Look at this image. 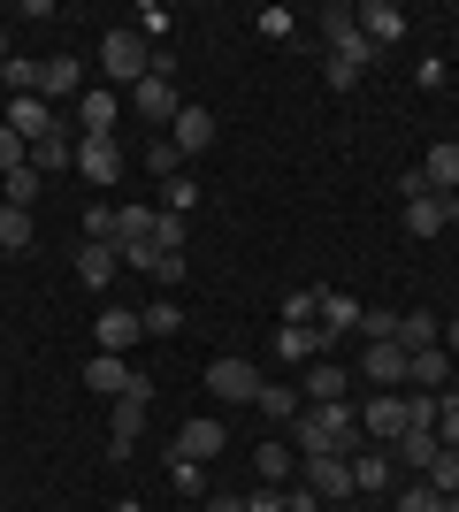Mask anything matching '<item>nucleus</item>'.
<instances>
[{
  "mask_svg": "<svg viewBox=\"0 0 459 512\" xmlns=\"http://www.w3.org/2000/svg\"><path fill=\"white\" fill-rule=\"evenodd\" d=\"M291 451H299V459H352V451H360V413H352L345 398H337V406H299Z\"/></svg>",
  "mask_w": 459,
  "mask_h": 512,
  "instance_id": "obj_1",
  "label": "nucleus"
},
{
  "mask_svg": "<svg viewBox=\"0 0 459 512\" xmlns=\"http://www.w3.org/2000/svg\"><path fill=\"white\" fill-rule=\"evenodd\" d=\"M131 107H138V115H146L153 130H169L176 115H184V100H176V62H169V46L153 54V69H146V77H138V85H131Z\"/></svg>",
  "mask_w": 459,
  "mask_h": 512,
  "instance_id": "obj_2",
  "label": "nucleus"
},
{
  "mask_svg": "<svg viewBox=\"0 0 459 512\" xmlns=\"http://www.w3.org/2000/svg\"><path fill=\"white\" fill-rule=\"evenodd\" d=\"M322 54H329V62H345V69H360V77L383 62V54L368 46V31H360L352 8H322Z\"/></svg>",
  "mask_w": 459,
  "mask_h": 512,
  "instance_id": "obj_3",
  "label": "nucleus"
},
{
  "mask_svg": "<svg viewBox=\"0 0 459 512\" xmlns=\"http://www.w3.org/2000/svg\"><path fill=\"white\" fill-rule=\"evenodd\" d=\"M146 406H153V383L131 375V390L108 406V459H131V451H138V436H146Z\"/></svg>",
  "mask_w": 459,
  "mask_h": 512,
  "instance_id": "obj_4",
  "label": "nucleus"
},
{
  "mask_svg": "<svg viewBox=\"0 0 459 512\" xmlns=\"http://www.w3.org/2000/svg\"><path fill=\"white\" fill-rule=\"evenodd\" d=\"M100 69H108L115 85H138V77H146V69H153V46L138 39L131 23H115L108 39H100Z\"/></svg>",
  "mask_w": 459,
  "mask_h": 512,
  "instance_id": "obj_5",
  "label": "nucleus"
},
{
  "mask_svg": "<svg viewBox=\"0 0 459 512\" xmlns=\"http://www.w3.org/2000/svg\"><path fill=\"white\" fill-rule=\"evenodd\" d=\"M8 130H16L23 146H54V138H69V130H62V115H54V100H39V92L8 100Z\"/></svg>",
  "mask_w": 459,
  "mask_h": 512,
  "instance_id": "obj_6",
  "label": "nucleus"
},
{
  "mask_svg": "<svg viewBox=\"0 0 459 512\" xmlns=\"http://www.w3.org/2000/svg\"><path fill=\"white\" fill-rule=\"evenodd\" d=\"M452 222H459V207L444 192H421V176L406 169V230H414V237H437V230H452Z\"/></svg>",
  "mask_w": 459,
  "mask_h": 512,
  "instance_id": "obj_7",
  "label": "nucleus"
},
{
  "mask_svg": "<svg viewBox=\"0 0 459 512\" xmlns=\"http://www.w3.org/2000/svg\"><path fill=\"white\" fill-rule=\"evenodd\" d=\"M222 451H230V428H222L215 413H199V421L176 428V459H184V467H207V459H222Z\"/></svg>",
  "mask_w": 459,
  "mask_h": 512,
  "instance_id": "obj_8",
  "label": "nucleus"
},
{
  "mask_svg": "<svg viewBox=\"0 0 459 512\" xmlns=\"http://www.w3.org/2000/svg\"><path fill=\"white\" fill-rule=\"evenodd\" d=\"M207 390H215V398H230V406H253V398H261V367L230 352V360L207 367Z\"/></svg>",
  "mask_w": 459,
  "mask_h": 512,
  "instance_id": "obj_9",
  "label": "nucleus"
},
{
  "mask_svg": "<svg viewBox=\"0 0 459 512\" xmlns=\"http://www.w3.org/2000/svg\"><path fill=\"white\" fill-rule=\"evenodd\" d=\"M77 176L100 184V192H115L123 184V146L115 138H77Z\"/></svg>",
  "mask_w": 459,
  "mask_h": 512,
  "instance_id": "obj_10",
  "label": "nucleus"
},
{
  "mask_svg": "<svg viewBox=\"0 0 459 512\" xmlns=\"http://www.w3.org/2000/svg\"><path fill=\"white\" fill-rule=\"evenodd\" d=\"M360 436H368V444H398V436H406V390L368 398V406H360Z\"/></svg>",
  "mask_w": 459,
  "mask_h": 512,
  "instance_id": "obj_11",
  "label": "nucleus"
},
{
  "mask_svg": "<svg viewBox=\"0 0 459 512\" xmlns=\"http://www.w3.org/2000/svg\"><path fill=\"white\" fill-rule=\"evenodd\" d=\"M322 352H329V329H322V321H299V329L284 321V329H276V360H284V367H314Z\"/></svg>",
  "mask_w": 459,
  "mask_h": 512,
  "instance_id": "obj_12",
  "label": "nucleus"
},
{
  "mask_svg": "<svg viewBox=\"0 0 459 512\" xmlns=\"http://www.w3.org/2000/svg\"><path fill=\"white\" fill-rule=\"evenodd\" d=\"M115 115H123L115 85H85V100H77V138H115Z\"/></svg>",
  "mask_w": 459,
  "mask_h": 512,
  "instance_id": "obj_13",
  "label": "nucleus"
},
{
  "mask_svg": "<svg viewBox=\"0 0 459 512\" xmlns=\"http://www.w3.org/2000/svg\"><path fill=\"white\" fill-rule=\"evenodd\" d=\"M306 490L322 497V505H352V459H306Z\"/></svg>",
  "mask_w": 459,
  "mask_h": 512,
  "instance_id": "obj_14",
  "label": "nucleus"
},
{
  "mask_svg": "<svg viewBox=\"0 0 459 512\" xmlns=\"http://www.w3.org/2000/svg\"><path fill=\"white\" fill-rule=\"evenodd\" d=\"M421 192H444V199H452L459 192V138H437V146H429V153H421Z\"/></svg>",
  "mask_w": 459,
  "mask_h": 512,
  "instance_id": "obj_15",
  "label": "nucleus"
},
{
  "mask_svg": "<svg viewBox=\"0 0 459 512\" xmlns=\"http://www.w3.org/2000/svg\"><path fill=\"white\" fill-rule=\"evenodd\" d=\"M360 375L375 390H406V344H360Z\"/></svg>",
  "mask_w": 459,
  "mask_h": 512,
  "instance_id": "obj_16",
  "label": "nucleus"
},
{
  "mask_svg": "<svg viewBox=\"0 0 459 512\" xmlns=\"http://www.w3.org/2000/svg\"><path fill=\"white\" fill-rule=\"evenodd\" d=\"M39 100H85V62H77V54L39 62Z\"/></svg>",
  "mask_w": 459,
  "mask_h": 512,
  "instance_id": "obj_17",
  "label": "nucleus"
},
{
  "mask_svg": "<svg viewBox=\"0 0 459 512\" xmlns=\"http://www.w3.org/2000/svg\"><path fill=\"white\" fill-rule=\"evenodd\" d=\"M92 337H100V352H131V344L146 337V321H138L131 306H100V321H92Z\"/></svg>",
  "mask_w": 459,
  "mask_h": 512,
  "instance_id": "obj_18",
  "label": "nucleus"
},
{
  "mask_svg": "<svg viewBox=\"0 0 459 512\" xmlns=\"http://www.w3.org/2000/svg\"><path fill=\"white\" fill-rule=\"evenodd\" d=\"M352 16H360V31H368V46H375V54H383V46H398V39H406V16H398L391 0H360Z\"/></svg>",
  "mask_w": 459,
  "mask_h": 512,
  "instance_id": "obj_19",
  "label": "nucleus"
},
{
  "mask_svg": "<svg viewBox=\"0 0 459 512\" xmlns=\"http://www.w3.org/2000/svg\"><path fill=\"white\" fill-rule=\"evenodd\" d=\"M444 383H452V352H444V344H429V352H406V390H429V398H437Z\"/></svg>",
  "mask_w": 459,
  "mask_h": 512,
  "instance_id": "obj_20",
  "label": "nucleus"
},
{
  "mask_svg": "<svg viewBox=\"0 0 459 512\" xmlns=\"http://www.w3.org/2000/svg\"><path fill=\"white\" fill-rule=\"evenodd\" d=\"M131 375H138V367H123V352H92V360H85V390H100L108 406L131 390Z\"/></svg>",
  "mask_w": 459,
  "mask_h": 512,
  "instance_id": "obj_21",
  "label": "nucleus"
},
{
  "mask_svg": "<svg viewBox=\"0 0 459 512\" xmlns=\"http://www.w3.org/2000/svg\"><path fill=\"white\" fill-rule=\"evenodd\" d=\"M391 482H398V459H391V451H352V490H360V497H383Z\"/></svg>",
  "mask_w": 459,
  "mask_h": 512,
  "instance_id": "obj_22",
  "label": "nucleus"
},
{
  "mask_svg": "<svg viewBox=\"0 0 459 512\" xmlns=\"http://www.w3.org/2000/svg\"><path fill=\"white\" fill-rule=\"evenodd\" d=\"M169 146L184 153V161H192V153H207V146H215V115H207V107H184V115L169 123Z\"/></svg>",
  "mask_w": 459,
  "mask_h": 512,
  "instance_id": "obj_23",
  "label": "nucleus"
},
{
  "mask_svg": "<svg viewBox=\"0 0 459 512\" xmlns=\"http://www.w3.org/2000/svg\"><path fill=\"white\" fill-rule=\"evenodd\" d=\"M345 390H352L345 367H337V360H314V367H306V383H299V398H306V406H337Z\"/></svg>",
  "mask_w": 459,
  "mask_h": 512,
  "instance_id": "obj_24",
  "label": "nucleus"
},
{
  "mask_svg": "<svg viewBox=\"0 0 459 512\" xmlns=\"http://www.w3.org/2000/svg\"><path fill=\"white\" fill-rule=\"evenodd\" d=\"M115 276H123V253H115V245H77V283H85V291H108Z\"/></svg>",
  "mask_w": 459,
  "mask_h": 512,
  "instance_id": "obj_25",
  "label": "nucleus"
},
{
  "mask_svg": "<svg viewBox=\"0 0 459 512\" xmlns=\"http://www.w3.org/2000/svg\"><path fill=\"white\" fill-rule=\"evenodd\" d=\"M360 314H368L360 299H345V291H329V283H322V314H314V321L329 329V344H337V337H360Z\"/></svg>",
  "mask_w": 459,
  "mask_h": 512,
  "instance_id": "obj_26",
  "label": "nucleus"
},
{
  "mask_svg": "<svg viewBox=\"0 0 459 512\" xmlns=\"http://www.w3.org/2000/svg\"><path fill=\"white\" fill-rule=\"evenodd\" d=\"M437 436H429V428H406V436H398L391 444V459H398V474H429V459H437Z\"/></svg>",
  "mask_w": 459,
  "mask_h": 512,
  "instance_id": "obj_27",
  "label": "nucleus"
},
{
  "mask_svg": "<svg viewBox=\"0 0 459 512\" xmlns=\"http://www.w3.org/2000/svg\"><path fill=\"white\" fill-rule=\"evenodd\" d=\"M153 222H161V207H115V253L153 245Z\"/></svg>",
  "mask_w": 459,
  "mask_h": 512,
  "instance_id": "obj_28",
  "label": "nucleus"
},
{
  "mask_svg": "<svg viewBox=\"0 0 459 512\" xmlns=\"http://www.w3.org/2000/svg\"><path fill=\"white\" fill-rule=\"evenodd\" d=\"M253 474H261L268 490H284V482H291V444H284V436H268V444L253 451Z\"/></svg>",
  "mask_w": 459,
  "mask_h": 512,
  "instance_id": "obj_29",
  "label": "nucleus"
},
{
  "mask_svg": "<svg viewBox=\"0 0 459 512\" xmlns=\"http://www.w3.org/2000/svg\"><path fill=\"white\" fill-rule=\"evenodd\" d=\"M437 337H444L437 314H421V306H414V314H398V344H406V352H429Z\"/></svg>",
  "mask_w": 459,
  "mask_h": 512,
  "instance_id": "obj_30",
  "label": "nucleus"
},
{
  "mask_svg": "<svg viewBox=\"0 0 459 512\" xmlns=\"http://www.w3.org/2000/svg\"><path fill=\"white\" fill-rule=\"evenodd\" d=\"M253 406H261L276 428H291V421H299V390H291V383H261V398H253Z\"/></svg>",
  "mask_w": 459,
  "mask_h": 512,
  "instance_id": "obj_31",
  "label": "nucleus"
},
{
  "mask_svg": "<svg viewBox=\"0 0 459 512\" xmlns=\"http://www.w3.org/2000/svg\"><path fill=\"white\" fill-rule=\"evenodd\" d=\"M39 192H46V176L31 169V161H23L16 176H0V207H31V199H39Z\"/></svg>",
  "mask_w": 459,
  "mask_h": 512,
  "instance_id": "obj_32",
  "label": "nucleus"
},
{
  "mask_svg": "<svg viewBox=\"0 0 459 512\" xmlns=\"http://www.w3.org/2000/svg\"><path fill=\"white\" fill-rule=\"evenodd\" d=\"M31 169H39V176H62V169H77V138H54V146H31Z\"/></svg>",
  "mask_w": 459,
  "mask_h": 512,
  "instance_id": "obj_33",
  "label": "nucleus"
},
{
  "mask_svg": "<svg viewBox=\"0 0 459 512\" xmlns=\"http://www.w3.org/2000/svg\"><path fill=\"white\" fill-rule=\"evenodd\" d=\"M391 512H444V497L429 490V482H421V474H406V490L391 497Z\"/></svg>",
  "mask_w": 459,
  "mask_h": 512,
  "instance_id": "obj_34",
  "label": "nucleus"
},
{
  "mask_svg": "<svg viewBox=\"0 0 459 512\" xmlns=\"http://www.w3.org/2000/svg\"><path fill=\"white\" fill-rule=\"evenodd\" d=\"M31 245V207H0V253H23Z\"/></svg>",
  "mask_w": 459,
  "mask_h": 512,
  "instance_id": "obj_35",
  "label": "nucleus"
},
{
  "mask_svg": "<svg viewBox=\"0 0 459 512\" xmlns=\"http://www.w3.org/2000/svg\"><path fill=\"white\" fill-rule=\"evenodd\" d=\"M138 321H146V337H176V329H184V306H176V299H153Z\"/></svg>",
  "mask_w": 459,
  "mask_h": 512,
  "instance_id": "obj_36",
  "label": "nucleus"
},
{
  "mask_svg": "<svg viewBox=\"0 0 459 512\" xmlns=\"http://www.w3.org/2000/svg\"><path fill=\"white\" fill-rule=\"evenodd\" d=\"M360 344H398V314L391 306H368V314H360Z\"/></svg>",
  "mask_w": 459,
  "mask_h": 512,
  "instance_id": "obj_37",
  "label": "nucleus"
},
{
  "mask_svg": "<svg viewBox=\"0 0 459 512\" xmlns=\"http://www.w3.org/2000/svg\"><path fill=\"white\" fill-rule=\"evenodd\" d=\"M421 482H429V490H437V497H459V451H437Z\"/></svg>",
  "mask_w": 459,
  "mask_h": 512,
  "instance_id": "obj_38",
  "label": "nucleus"
},
{
  "mask_svg": "<svg viewBox=\"0 0 459 512\" xmlns=\"http://www.w3.org/2000/svg\"><path fill=\"white\" fill-rule=\"evenodd\" d=\"M437 444L459 451V390H437Z\"/></svg>",
  "mask_w": 459,
  "mask_h": 512,
  "instance_id": "obj_39",
  "label": "nucleus"
},
{
  "mask_svg": "<svg viewBox=\"0 0 459 512\" xmlns=\"http://www.w3.org/2000/svg\"><path fill=\"white\" fill-rule=\"evenodd\" d=\"M314 314H322V283H299V291L284 299V321L299 329V321H314Z\"/></svg>",
  "mask_w": 459,
  "mask_h": 512,
  "instance_id": "obj_40",
  "label": "nucleus"
},
{
  "mask_svg": "<svg viewBox=\"0 0 459 512\" xmlns=\"http://www.w3.org/2000/svg\"><path fill=\"white\" fill-rule=\"evenodd\" d=\"M253 31H261V39H299V23H291V8H261V16H253Z\"/></svg>",
  "mask_w": 459,
  "mask_h": 512,
  "instance_id": "obj_41",
  "label": "nucleus"
},
{
  "mask_svg": "<svg viewBox=\"0 0 459 512\" xmlns=\"http://www.w3.org/2000/svg\"><path fill=\"white\" fill-rule=\"evenodd\" d=\"M0 85L16 92V100H23V92H39V62H23V54H8V69H0Z\"/></svg>",
  "mask_w": 459,
  "mask_h": 512,
  "instance_id": "obj_42",
  "label": "nucleus"
},
{
  "mask_svg": "<svg viewBox=\"0 0 459 512\" xmlns=\"http://www.w3.org/2000/svg\"><path fill=\"white\" fill-rule=\"evenodd\" d=\"M169 490L199 505V497H207V467H184V459H176V467H169Z\"/></svg>",
  "mask_w": 459,
  "mask_h": 512,
  "instance_id": "obj_43",
  "label": "nucleus"
},
{
  "mask_svg": "<svg viewBox=\"0 0 459 512\" xmlns=\"http://www.w3.org/2000/svg\"><path fill=\"white\" fill-rule=\"evenodd\" d=\"M131 31H138V39H169V8H161V0H146V8L131 16Z\"/></svg>",
  "mask_w": 459,
  "mask_h": 512,
  "instance_id": "obj_44",
  "label": "nucleus"
},
{
  "mask_svg": "<svg viewBox=\"0 0 459 512\" xmlns=\"http://www.w3.org/2000/svg\"><path fill=\"white\" fill-rule=\"evenodd\" d=\"M161 207H169V214H192V207H199V184H192V176H169V192H161Z\"/></svg>",
  "mask_w": 459,
  "mask_h": 512,
  "instance_id": "obj_45",
  "label": "nucleus"
},
{
  "mask_svg": "<svg viewBox=\"0 0 459 512\" xmlns=\"http://www.w3.org/2000/svg\"><path fill=\"white\" fill-rule=\"evenodd\" d=\"M85 245H115V207H85Z\"/></svg>",
  "mask_w": 459,
  "mask_h": 512,
  "instance_id": "obj_46",
  "label": "nucleus"
},
{
  "mask_svg": "<svg viewBox=\"0 0 459 512\" xmlns=\"http://www.w3.org/2000/svg\"><path fill=\"white\" fill-rule=\"evenodd\" d=\"M153 245H161V253H184V214L161 207V222H153Z\"/></svg>",
  "mask_w": 459,
  "mask_h": 512,
  "instance_id": "obj_47",
  "label": "nucleus"
},
{
  "mask_svg": "<svg viewBox=\"0 0 459 512\" xmlns=\"http://www.w3.org/2000/svg\"><path fill=\"white\" fill-rule=\"evenodd\" d=\"M23 161H31V146H23L16 130L0 123V176H16V169H23Z\"/></svg>",
  "mask_w": 459,
  "mask_h": 512,
  "instance_id": "obj_48",
  "label": "nucleus"
},
{
  "mask_svg": "<svg viewBox=\"0 0 459 512\" xmlns=\"http://www.w3.org/2000/svg\"><path fill=\"white\" fill-rule=\"evenodd\" d=\"M322 85L329 92H352V85H360V69H345V62H329V54H322Z\"/></svg>",
  "mask_w": 459,
  "mask_h": 512,
  "instance_id": "obj_49",
  "label": "nucleus"
},
{
  "mask_svg": "<svg viewBox=\"0 0 459 512\" xmlns=\"http://www.w3.org/2000/svg\"><path fill=\"white\" fill-rule=\"evenodd\" d=\"M245 512H291V505H284V490H268V482H261V490L245 497Z\"/></svg>",
  "mask_w": 459,
  "mask_h": 512,
  "instance_id": "obj_50",
  "label": "nucleus"
},
{
  "mask_svg": "<svg viewBox=\"0 0 459 512\" xmlns=\"http://www.w3.org/2000/svg\"><path fill=\"white\" fill-rule=\"evenodd\" d=\"M199 512H245V497H199Z\"/></svg>",
  "mask_w": 459,
  "mask_h": 512,
  "instance_id": "obj_51",
  "label": "nucleus"
},
{
  "mask_svg": "<svg viewBox=\"0 0 459 512\" xmlns=\"http://www.w3.org/2000/svg\"><path fill=\"white\" fill-rule=\"evenodd\" d=\"M437 344H444V352H452V360H459V314L444 321V337H437Z\"/></svg>",
  "mask_w": 459,
  "mask_h": 512,
  "instance_id": "obj_52",
  "label": "nucleus"
},
{
  "mask_svg": "<svg viewBox=\"0 0 459 512\" xmlns=\"http://www.w3.org/2000/svg\"><path fill=\"white\" fill-rule=\"evenodd\" d=\"M352 512H391V505H352Z\"/></svg>",
  "mask_w": 459,
  "mask_h": 512,
  "instance_id": "obj_53",
  "label": "nucleus"
},
{
  "mask_svg": "<svg viewBox=\"0 0 459 512\" xmlns=\"http://www.w3.org/2000/svg\"><path fill=\"white\" fill-rule=\"evenodd\" d=\"M0 69H8V39H0Z\"/></svg>",
  "mask_w": 459,
  "mask_h": 512,
  "instance_id": "obj_54",
  "label": "nucleus"
},
{
  "mask_svg": "<svg viewBox=\"0 0 459 512\" xmlns=\"http://www.w3.org/2000/svg\"><path fill=\"white\" fill-rule=\"evenodd\" d=\"M444 512H459V497H444Z\"/></svg>",
  "mask_w": 459,
  "mask_h": 512,
  "instance_id": "obj_55",
  "label": "nucleus"
},
{
  "mask_svg": "<svg viewBox=\"0 0 459 512\" xmlns=\"http://www.w3.org/2000/svg\"><path fill=\"white\" fill-rule=\"evenodd\" d=\"M452 237H459V222H452Z\"/></svg>",
  "mask_w": 459,
  "mask_h": 512,
  "instance_id": "obj_56",
  "label": "nucleus"
},
{
  "mask_svg": "<svg viewBox=\"0 0 459 512\" xmlns=\"http://www.w3.org/2000/svg\"><path fill=\"white\" fill-rule=\"evenodd\" d=\"M452 207H459V192H452Z\"/></svg>",
  "mask_w": 459,
  "mask_h": 512,
  "instance_id": "obj_57",
  "label": "nucleus"
},
{
  "mask_svg": "<svg viewBox=\"0 0 459 512\" xmlns=\"http://www.w3.org/2000/svg\"><path fill=\"white\" fill-rule=\"evenodd\" d=\"M322 512H329V505H322Z\"/></svg>",
  "mask_w": 459,
  "mask_h": 512,
  "instance_id": "obj_58",
  "label": "nucleus"
}]
</instances>
